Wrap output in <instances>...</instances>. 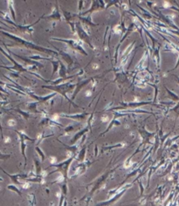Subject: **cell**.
I'll list each match as a JSON object with an SVG mask.
<instances>
[{
    "label": "cell",
    "mask_w": 179,
    "mask_h": 206,
    "mask_svg": "<svg viewBox=\"0 0 179 206\" xmlns=\"http://www.w3.org/2000/svg\"><path fill=\"white\" fill-rule=\"evenodd\" d=\"M131 185H129V186H127L126 187V188H124L122 190H121L120 193H118L117 195H116L115 196H114L112 199H110V200H108V201H107V202H103V203H99V204H97L96 206H108V205H110V204H112L113 203H115V202L116 201V200H118L120 197H121V196H122V194L125 192V190H127V188H129V187H130Z\"/></svg>",
    "instance_id": "6da1fadb"
},
{
    "label": "cell",
    "mask_w": 179,
    "mask_h": 206,
    "mask_svg": "<svg viewBox=\"0 0 179 206\" xmlns=\"http://www.w3.org/2000/svg\"><path fill=\"white\" fill-rule=\"evenodd\" d=\"M8 189H11V190H13L14 191H16L17 193L18 194V195H21V193H20V191H18V190L17 188H15V187H11V186H9Z\"/></svg>",
    "instance_id": "7a4b0ae2"
},
{
    "label": "cell",
    "mask_w": 179,
    "mask_h": 206,
    "mask_svg": "<svg viewBox=\"0 0 179 206\" xmlns=\"http://www.w3.org/2000/svg\"><path fill=\"white\" fill-rule=\"evenodd\" d=\"M9 125H11V126H13V125H15V121H13V120H10L9 121V122H8Z\"/></svg>",
    "instance_id": "3957f363"
},
{
    "label": "cell",
    "mask_w": 179,
    "mask_h": 206,
    "mask_svg": "<svg viewBox=\"0 0 179 206\" xmlns=\"http://www.w3.org/2000/svg\"><path fill=\"white\" fill-rule=\"evenodd\" d=\"M86 96H91V93H90V91H87V92H86Z\"/></svg>",
    "instance_id": "277c9868"
},
{
    "label": "cell",
    "mask_w": 179,
    "mask_h": 206,
    "mask_svg": "<svg viewBox=\"0 0 179 206\" xmlns=\"http://www.w3.org/2000/svg\"><path fill=\"white\" fill-rule=\"evenodd\" d=\"M98 67H99L98 65H96V64H94V65H93V68H94V69H97Z\"/></svg>",
    "instance_id": "5b68a950"
},
{
    "label": "cell",
    "mask_w": 179,
    "mask_h": 206,
    "mask_svg": "<svg viewBox=\"0 0 179 206\" xmlns=\"http://www.w3.org/2000/svg\"><path fill=\"white\" fill-rule=\"evenodd\" d=\"M102 121H108V117H106V118H102Z\"/></svg>",
    "instance_id": "8992f818"
}]
</instances>
